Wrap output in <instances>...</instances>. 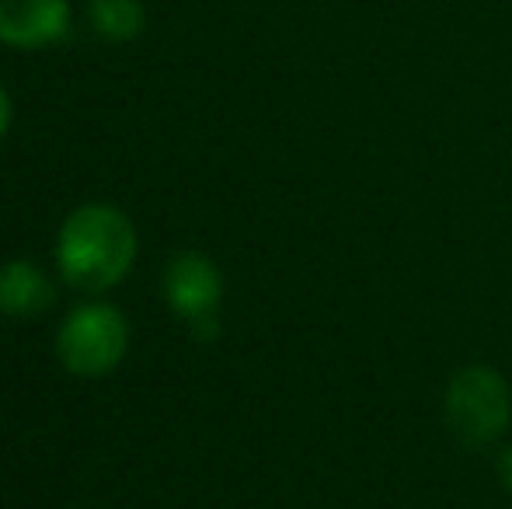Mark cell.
Segmentation results:
<instances>
[{"mask_svg":"<svg viewBox=\"0 0 512 509\" xmlns=\"http://www.w3.org/2000/svg\"><path fill=\"white\" fill-rule=\"evenodd\" d=\"M140 252L136 227L119 206L84 203L56 234V269L81 293H105L129 276Z\"/></svg>","mask_w":512,"mask_h":509,"instance_id":"cell-1","label":"cell"},{"mask_svg":"<svg viewBox=\"0 0 512 509\" xmlns=\"http://www.w3.org/2000/svg\"><path fill=\"white\" fill-rule=\"evenodd\" d=\"M443 422L464 447L481 450L506 436L512 422V387L488 363L460 367L446 381Z\"/></svg>","mask_w":512,"mask_h":509,"instance_id":"cell-2","label":"cell"},{"mask_svg":"<svg viewBox=\"0 0 512 509\" xmlns=\"http://www.w3.org/2000/svg\"><path fill=\"white\" fill-rule=\"evenodd\" d=\"M129 353V321L105 300L81 304L63 318L56 332V356L63 370L84 381L108 377Z\"/></svg>","mask_w":512,"mask_h":509,"instance_id":"cell-3","label":"cell"},{"mask_svg":"<svg viewBox=\"0 0 512 509\" xmlns=\"http://www.w3.org/2000/svg\"><path fill=\"white\" fill-rule=\"evenodd\" d=\"M161 290L171 314L196 335L199 342H213L220 335L223 307V272L206 252H178L164 265Z\"/></svg>","mask_w":512,"mask_h":509,"instance_id":"cell-4","label":"cell"},{"mask_svg":"<svg viewBox=\"0 0 512 509\" xmlns=\"http://www.w3.org/2000/svg\"><path fill=\"white\" fill-rule=\"evenodd\" d=\"M70 32L67 0H0V42L18 53H39Z\"/></svg>","mask_w":512,"mask_h":509,"instance_id":"cell-5","label":"cell"},{"mask_svg":"<svg viewBox=\"0 0 512 509\" xmlns=\"http://www.w3.org/2000/svg\"><path fill=\"white\" fill-rule=\"evenodd\" d=\"M56 290L49 276L28 258L0 262V314L11 321H35L53 307Z\"/></svg>","mask_w":512,"mask_h":509,"instance_id":"cell-6","label":"cell"},{"mask_svg":"<svg viewBox=\"0 0 512 509\" xmlns=\"http://www.w3.org/2000/svg\"><path fill=\"white\" fill-rule=\"evenodd\" d=\"M88 21L98 39L105 42H133L147 28L143 0H88Z\"/></svg>","mask_w":512,"mask_h":509,"instance_id":"cell-7","label":"cell"},{"mask_svg":"<svg viewBox=\"0 0 512 509\" xmlns=\"http://www.w3.org/2000/svg\"><path fill=\"white\" fill-rule=\"evenodd\" d=\"M495 475H499L502 489L512 496V443H509V447H502L499 457H495Z\"/></svg>","mask_w":512,"mask_h":509,"instance_id":"cell-8","label":"cell"},{"mask_svg":"<svg viewBox=\"0 0 512 509\" xmlns=\"http://www.w3.org/2000/svg\"><path fill=\"white\" fill-rule=\"evenodd\" d=\"M11 119H14V102H11V95H7L4 84H0V140H4L7 129H11Z\"/></svg>","mask_w":512,"mask_h":509,"instance_id":"cell-9","label":"cell"}]
</instances>
